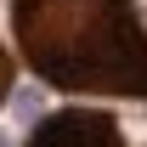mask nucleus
Instances as JSON below:
<instances>
[{
	"mask_svg": "<svg viewBox=\"0 0 147 147\" xmlns=\"http://www.w3.org/2000/svg\"><path fill=\"white\" fill-rule=\"evenodd\" d=\"M17 45L57 91L147 102V34L136 0H11Z\"/></svg>",
	"mask_w": 147,
	"mask_h": 147,
	"instance_id": "nucleus-1",
	"label": "nucleus"
},
{
	"mask_svg": "<svg viewBox=\"0 0 147 147\" xmlns=\"http://www.w3.org/2000/svg\"><path fill=\"white\" fill-rule=\"evenodd\" d=\"M28 147H130V142H125V130L113 125L108 113L68 108V113H51V119L34 130Z\"/></svg>",
	"mask_w": 147,
	"mask_h": 147,
	"instance_id": "nucleus-2",
	"label": "nucleus"
},
{
	"mask_svg": "<svg viewBox=\"0 0 147 147\" xmlns=\"http://www.w3.org/2000/svg\"><path fill=\"white\" fill-rule=\"evenodd\" d=\"M11 96V57H6V45H0V102Z\"/></svg>",
	"mask_w": 147,
	"mask_h": 147,
	"instance_id": "nucleus-3",
	"label": "nucleus"
}]
</instances>
